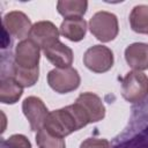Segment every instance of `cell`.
<instances>
[{
    "instance_id": "obj_7",
    "label": "cell",
    "mask_w": 148,
    "mask_h": 148,
    "mask_svg": "<svg viewBox=\"0 0 148 148\" xmlns=\"http://www.w3.org/2000/svg\"><path fill=\"white\" fill-rule=\"evenodd\" d=\"M22 111L29 121L30 130L38 132L44 127L49 110L44 102L36 96H29L22 102Z\"/></svg>"
},
{
    "instance_id": "obj_2",
    "label": "cell",
    "mask_w": 148,
    "mask_h": 148,
    "mask_svg": "<svg viewBox=\"0 0 148 148\" xmlns=\"http://www.w3.org/2000/svg\"><path fill=\"white\" fill-rule=\"evenodd\" d=\"M90 32L102 43L113 40L119 32L118 18L113 13L110 12H97L89 21Z\"/></svg>"
},
{
    "instance_id": "obj_15",
    "label": "cell",
    "mask_w": 148,
    "mask_h": 148,
    "mask_svg": "<svg viewBox=\"0 0 148 148\" xmlns=\"http://www.w3.org/2000/svg\"><path fill=\"white\" fill-rule=\"evenodd\" d=\"M88 9V1L86 0H60L57 2L58 13L65 18L82 17Z\"/></svg>"
},
{
    "instance_id": "obj_10",
    "label": "cell",
    "mask_w": 148,
    "mask_h": 148,
    "mask_svg": "<svg viewBox=\"0 0 148 148\" xmlns=\"http://www.w3.org/2000/svg\"><path fill=\"white\" fill-rule=\"evenodd\" d=\"M75 103L82 108V110L88 116L90 123H97L105 117V106L99 96L94 92L87 91L80 94Z\"/></svg>"
},
{
    "instance_id": "obj_5",
    "label": "cell",
    "mask_w": 148,
    "mask_h": 148,
    "mask_svg": "<svg viewBox=\"0 0 148 148\" xmlns=\"http://www.w3.org/2000/svg\"><path fill=\"white\" fill-rule=\"evenodd\" d=\"M113 52L104 45L90 46L83 54L84 66L94 73H105L113 66Z\"/></svg>"
},
{
    "instance_id": "obj_8",
    "label": "cell",
    "mask_w": 148,
    "mask_h": 148,
    "mask_svg": "<svg viewBox=\"0 0 148 148\" xmlns=\"http://www.w3.org/2000/svg\"><path fill=\"white\" fill-rule=\"evenodd\" d=\"M31 28V21L23 12L13 10L2 17V29L17 39H27L30 35Z\"/></svg>"
},
{
    "instance_id": "obj_14",
    "label": "cell",
    "mask_w": 148,
    "mask_h": 148,
    "mask_svg": "<svg viewBox=\"0 0 148 148\" xmlns=\"http://www.w3.org/2000/svg\"><path fill=\"white\" fill-rule=\"evenodd\" d=\"M23 94V87L13 76H2L0 81V102L3 104H15Z\"/></svg>"
},
{
    "instance_id": "obj_6",
    "label": "cell",
    "mask_w": 148,
    "mask_h": 148,
    "mask_svg": "<svg viewBox=\"0 0 148 148\" xmlns=\"http://www.w3.org/2000/svg\"><path fill=\"white\" fill-rule=\"evenodd\" d=\"M39 59L40 49L30 38H27L16 45L13 65L23 69H35L39 68Z\"/></svg>"
},
{
    "instance_id": "obj_9",
    "label": "cell",
    "mask_w": 148,
    "mask_h": 148,
    "mask_svg": "<svg viewBox=\"0 0 148 148\" xmlns=\"http://www.w3.org/2000/svg\"><path fill=\"white\" fill-rule=\"evenodd\" d=\"M60 31L51 21H38L32 24L29 38L42 50L59 40Z\"/></svg>"
},
{
    "instance_id": "obj_13",
    "label": "cell",
    "mask_w": 148,
    "mask_h": 148,
    "mask_svg": "<svg viewBox=\"0 0 148 148\" xmlns=\"http://www.w3.org/2000/svg\"><path fill=\"white\" fill-rule=\"evenodd\" d=\"M59 31L71 42H80L86 37L87 22L82 17L65 18L60 24Z\"/></svg>"
},
{
    "instance_id": "obj_1",
    "label": "cell",
    "mask_w": 148,
    "mask_h": 148,
    "mask_svg": "<svg viewBox=\"0 0 148 148\" xmlns=\"http://www.w3.org/2000/svg\"><path fill=\"white\" fill-rule=\"evenodd\" d=\"M89 118L82 108L74 103L62 109L49 112L44 128L59 138H65L89 124Z\"/></svg>"
},
{
    "instance_id": "obj_3",
    "label": "cell",
    "mask_w": 148,
    "mask_h": 148,
    "mask_svg": "<svg viewBox=\"0 0 148 148\" xmlns=\"http://www.w3.org/2000/svg\"><path fill=\"white\" fill-rule=\"evenodd\" d=\"M121 96L130 103H140L148 96V76L140 71L128 72L121 81Z\"/></svg>"
},
{
    "instance_id": "obj_19",
    "label": "cell",
    "mask_w": 148,
    "mask_h": 148,
    "mask_svg": "<svg viewBox=\"0 0 148 148\" xmlns=\"http://www.w3.org/2000/svg\"><path fill=\"white\" fill-rule=\"evenodd\" d=\"M5 148H31V142L23 134H13L2 141Z\"/></svg>"
},
{
    "instance_id": "obj_17",
    "label": "cell",
    "mask_w": 148,
    "mask_h": 148,
    "mask_svg": "<svg viewBox=\"0 0 148 148\" xmlns=\"http://www.w3.org/2000/svg\"><path fill=\"white\" fill-rule=\"evenodd\" d=\"M17 83H20L23 88H29L32 87L39 77V68L35 69H23L18 68L15 65L12 66V75Z\"/></svg>"
},
{
    "instance_id": "obj_12",
    "label": "cell",
    "mask_w": 148,
    "mask_h": 148,
    "mask_svg": "<svg viewBox=\"0 0 148 148\" xmlns=\"http://www.w3.org/2000/svg\"><path fill=\"white\" fill-rule=\"evenodd\" d=\"M125 60L133 71L148 69V44L133 43L125 49Z\"/></svg>"
},
{
    "instance_id": "obj_20",
    "label": "cell",
    "mask_w": 148,
    "mask_h": 148,
    "mask_svg": "<svg viewBox=\"0 0 148 148\" xmlns=\"http://www.w3.org/2000/svg\"><path fill=\"white\" fill-rule=\"evenodd\" d=\"M80 148H111V143L106 139L88 138L80 145Z\"/></svg>"
},
{
    "instance_id": "obj_16",
    "label": "cell",
    "mask_w": 148,
    "mask_h": 148,
    "mask_svg": "<svg viewBox=\"0 0 148 148\" xmlns=\"http://www.w3.org/2000/svg\"><path fill=\"white\" fill-rule=\"evenodd\" d=\"M130 24L138 34H148V6L138 5L130 14Z\"/></svg>"
},
{
    "instance_id": "obj_18",
    "label": "cell",
    "mask_w": 148,
    "mask_h": 148,
    "mask_svg": "<svg viewBox=\"0 0 148 148\" xmlns=\"http://www.w3.org/2000/svg\"><path fill=\"white\" fill-rule=\"evenodd\" d=\"M35 139L38 148H66L64 138H59L49 133L44 127L37 132Z\"/></svg>"
},
{
    "instance_id": "obj_4",
    "label": "cell",
    "mask_w": 148,
    "mask_h": 148,
    "mask_svg": "<svg viewBox=\"0 0 148 148\" xmlns=\"http://www.w3.org/2000/svg\"><path fill=\"white\" fill-rule=\"evenodd\" d=\"M47 83L52 90L58 94H68L79 88L81 77L73 67L54 68L47 74Z\"/></svg>"
},
{
    "instance_id": "obj_11",
    "label": "cell",
    "mask_w": 148,
    "mask_h": 148,
    "mask_svg": "<svg viewBox=\"0 0 148 148\" xmlns=\"http://www.w3.org/2000/svg\"><path fill=\"white\" fill-rule=\"evenodd\" d=\"M45 58L57 68H67L73 64V51L71 47L58 40L53 45L43 50Z\"/></svg>"
}]
</instances>
